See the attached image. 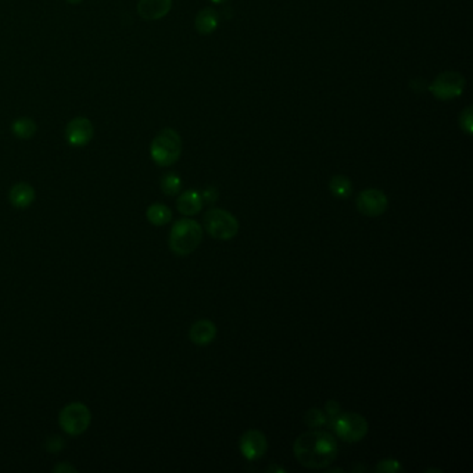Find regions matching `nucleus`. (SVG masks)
Instances as JSON below:
<instances>
[{
	"label": "nucleus",
	"instance_id": "412c9836",
	"mask_svg": "<svg viewBox=\"0 0 473 473\" xmlns=\"http://www.w3.org/2000/svg\"><path fill=\"white\" fill-rule=\"evenodd\" d=\"M375 471L379 473H397L402 472L404 468L397 459L387 458V459L379 461L378 465L375 467Z\"/></svg>",
	"mask_w": 473,
	"mask_h": 473
},
{
	"label": "nucleus",
	"instance_id": "b1692460",
	"mask_svg": "<svg viewBox=\"0 0 473 473\" xmlns=\"http://www.w3.org/2000/svg\"><path fill=\"white\" fill-rule=\"evenodd\" d=\"M325 411L329 418H334L337 414H340V404L336 400H329L325 402Z\"/></svg>",
	"mask_w": 473,
	"mask_h": 473
},
{
	"label": "nucleus",
	"instance_id": "393cba45",
	"mask_svg": "<svg viewBox=\"0 0 473 473\" xmlns=\"http://www.w3.org/2000/svg\"><path fill=\"white\" fill-rule=\"evenodd\" d=\"M53 471H54V472H59V473L76 472V469H75L74 467H71V465H69V464H66V462H63V464H60V465H57V467H54V469H53Z\"/></svg>",
	"mask_w": 473,
	"mask_h": 473
},
{
	"label": "nucleus",
	"instance_id": "aec40b11",
	"mask_svg": "<svg viewBox=\"0 0 473 473\" xmlns=\"http://www.w3.org/2000/svg\"><path fill=\"white\" fill-rule=\"evenodd\" d=\"M304 422H306L308 427L317 429V427H321V426H325L328 424V415L324 411L318 409V408H311L306 412Z\"/></svg>",
	"mask_w": 473,
	"mask_h": 473
},
{
	"label": "nucleus",
	"instance_id": "20e7f679",
	"mask_svg": "<svg viewBox=\"0 0 473 473\" xmlns=\"http://www.w3.org/2000/svg\"><path fill=\"white\" fill-rule=\"evenodd\" d=\"M331 419L329 424L333 427V432L346 443H358L368 434V421L361 414L343 412Z\"/></svg>",
	"mask_w": 473,
	"mask_h": 473
},
{
	"label": "nucleus",
	"instance_id": "423d86ee",
	"mask_svg": "<svg viewBox=\"0 0 473 473\" xmlns=\"http://www.w3.org/2000/svg\"><path fill=\"white\" fill-rule=\"evenodd\" d=\"M92 424V412L84 402L67 404L59 415V425L69 436L84 434Z\"/></svg>",
	"mask_w": 473,
	"mask_h": 473
},
{
	"label": "nucleus",
	"instance_id": "cd10ccee",
	"mask_svg": "<svg viewBox=\"0 0 473 473\" xmlns=\"http://www.w3.org/2000/svg\"><path fill=\"white\" fill-rule=\"evenodd\" d=\"M210 1H213L215 4H221V3H225V1H228V0H210Z\"/></svg>",
	"mask_w": 473,
	"mask_h": 473
},
{
	"label": "nucleus",
	"instance_id": "9b49d317",
	"mask_svg": "<svg viewBox=\"0 0 473 473\" xmlns=\"http://www.w3.org/2000/svg\"><path fill=\"white\" fill-rule=\"evenodd\" d=\"M216 337V327L210 319H199L189 329L190 342L196 346H209Z\"/></svg>",
	"mask_w": 473,
	"mask_h": 473
},
{
	"label": "nucleus",
	"instance_id": "ddd939ff",
	"mask_svg": "<svg viewBox=\"0 0 473 473\" xmlns=\"http://www.w3.org/2000/svg\"><path fill=\"white\" fill-rule=\"evenodd\" d=\"M203 199L200 191L197 190H185L181 193V196L176 200V209L178 211L185 216H193L200 213L203 209Z\"/></svg>",
	"mask_w": 473,
	"mask_h": 473
},
{
	"label": "nucleus",
	"instance_id": "4468645a",
	"mask_svg": "<svg viewBox=\"0 0 473 473\" xmlns=\"http://www.w3.org/2000/svg\"><path fill=\"white\" fill-rule=\"evenodd\" d=\"M219 25V16L218 11L213 7L203 9L194 20V28L200 35H211Z\"/></svg>",
	"mask_w": 473,
	"mask_h": 473
},
{
	"label": "nucleus",
	"instance_id": "f3484780",
	"mask_svg": "<svg viewBox=\"0 0 473 473\" xmlns=\"http://www.w3.org/2000/svg\"><path fill=\"white\" fill-rule=\"evenodd\" d=\"M329 190L336 199L346 200L353 193V184L346 175H334L329 181Z\"/></svg>",
	"mask_w": 473,
	"mask_h": 473
},
{
	"label": "nucleus",
	"instance_id": "a878e982",
	"mask_svg": "<svg viewBox=\"0 0 473 473\" xmlns=\"http://www.w3.org/2000/svg\"><path fill=\"white\" fill-rule=\"evenodd\" d=\"M272 471H274V472H286L284 468H278V467H269V468L267 469V472H272Z\"/></svg>",
	"mask_w": 473,
	"mask_h": 473
},
{
	"label": "nucleus",
	"instance_id": "0eeeda50",
	"mask_svg": "<svg viewBox=\"0 0 473 473\" xmlns=\"http://www.w3.org/2000/svg\"><path fill=\"white\" fill-rule=\"evenodd\" d=\"M465 89V78L459 72L447 71L436 76L429 86L432 95L439 100L447 101L462 95Z\"/></svg>",
	"mask_w": 473,
	"mask_h": 473
},
{
	"label": "nucleus",
	"instance_id": "f8f14e48",
	"mask_svg": "<svg viewBox=\"0 0 473 473\" xmlns=\"http://www.w3.org/2000/svg\"><path fill=\"white\" fill-rule=\"evenodd\" d=\"M171 7L172 0H139L138 13L144 20L156 21L166 17Z\"/></svg>",
	"mask_w": 473,
	"mask_h": 473
},
{
	"label": "nucleus",
	"instance_id": "bb28decb",
	"mask_svg": "<svg viewBox=\"0 0 473 473\" xmlns=\"http://www.w3.org/2000/svg\"><path fill=\"white\" fill-rule=\"evenodd\" d=\"M69 3H71V4H79V3H82L84 0H67Z\"/></svg>",
	"mask_w": 473,
	"mask_h": 473
},
{
	"label": "nucleus",
	"instance_id": "a211bd4d",
	"mask_svg": "<svg viewBox=\"0 0 473 473\" xmlns=\"http://www.w3.org/2000/svg\"><path fill=\"white\" fill-rule=\"evenodd\" d=\"M13 134L20 139H29L36 132V124L31 119H19L13 122Z\"/></svg>",
	"mask_w": 473,
	"mask_h": 473
},
{
	"label": "nucleus",
	"instance_id": "6e6552de",
	"mask_svg": "<svg viewBox=\"0 0 473 473\" xmlns=\"http://www.w3.org/2000/svg\"><path fill=\"white\" fill-rule=\"evenodd\" d=\"M355 206L358 213L369 218H377L387 211L389 199L382 190L365 189L358 194Z\"/></svg>",
	"mask_w": 473,
	"mask_h": 473
},
{
	"label": "nucleus",
	"instance_id": "1a4fd4ad",
	"mask_svg": "<svg viewBox=\"0 0 473 473\" xmlns=\"http://www.w3.org/2000/svg\"><path fill=\"white\" fill-rule=\"evenodd\" d=\"M239 449L247 461L253 462V461H259L267 454L268 442L261 430L250 429L240 436Z\"/></svg>",
	"mask_w": 473,
	"mask_h": 473
},
{
	"label": "nucleus",
	"instance_id": "dca6fc26",
	"mask_svg": "<svg viewBox=\"0 0 473 473\" xmlns=\"http://www.w3.org/2000/svg\"><path fill=\"white\" fill-rule=\"evenodd\" d=\"M146 218L151 225L163 226L168 222H171L172 211L168 206L163 203H154V204L149 206V209L146 210Z\"/></svg>",
	"mask_w": 473,
	"mask_h": 473
},
{
	"label": "nucleus",
	"instance_id": "9d476101",
	"mask_svg": "<svg viewBox=\"0 0 473 473\" xmlns=\"http://www.w3.org/2000/svg\"><path fill=\"white\" fill-rule=\"evenodd\" d=\"M95 129L92 122L85 117L71 119L66 128L67 142L74 147H84L94 139Z\"/></svg>",
	"mask_w": 473,
	"mask_h": 473
},
{
	"label": "nucleus",
	"instance_id": "4be33fe9",
	"mask_svg": "<svg viewBox=\"0 0 473 473\" xmlns=\"http://www.w3.org/2000/svg\"><path fill=\"white\" fill-rule=\"evenodd\" d=\"M459 126L461 129L467 134V135H472L473 131V119H472V107H467L461 117H459Z\"/></svg>",
	"mask_w": 473,
	"mask_h": 473
},
{
	"label": "nucleus",
	"instance_id": "39448f33",
	"mask_svg": "<svg viewBox=\"0 0 473 473\" xmlns=\"http://www.w3.org/2000/svg\"><path fill=\"white\" fill-rule=\"evenodd\" d=\"M204 229L216 240H231L239 234L236 216L222 209H210L203 216Z\"/></svg>",
	"mask_w": 473,
	"mask_h": 473
},
{
	"label": "nucleus",
	"instance_id": "6ab92c4d",
	"mask_svg": "<svg viewBox=\"0 0 473 473\" xmlns=\"http://www.w3.org/2000/svg\"><path fill=\"white\" fill-rule=\"evenodd\" d=\"M160 188L166 196H176L182 189V179L175 172H166L160 181Z\"/></svg>",
	"mask_w": 473,
	"mask_h": 473
},
{
	"label": "nucleus",
	"instance_id": "2eb2a0df",
	"mask_svg": "<svg viewBox=\"0 0 473 473\" xmlns=\"http://www.w3.org/2000/svg\"><path fill=\"white\" fill-rule=\"evenodd\" d=\"M9 200L17 209H26L35 200V189L26 182H19L10 189Z\"/></svg>",
	"mask_w": 473,
	"mask_h": 473
},
{
	"label": "nucleus",
	"instance_id": "f03ea898",
	"mask_svg": "<svg viewBox=\"0 0 473 473\" xmlns=\"http://www.w3.org/2000/svg\"><path fill=\"white\" fill-rule=\"evenodd\" d=\"M203 240L201 225L191 218H181L171 228L168 244L174 254L185 257L200 246Z\"/></svg>",
	"mask_w": 473,
	"mask_h": 473
},
{
	"label": "nucleus",
	"instance_id": "5701e85b",
	"mask_svg": "<svg viewBox=\"0 0 473 473\" xmlns=\"http://www.w3.org/2000/svg\"><path fill=\"white\" fill-rule=\"evenodd\" d=\"M200 194H201L203 203H207V204H214L219 199V191L215 186H207Z\"/></svg>",
	"mask_w": 473,
	"mask_h": 473
},
{
	"label": "nucleus",
	"instance_id": "7ed1b4c3",
	"mask_svg": "<svg viewBox=\"0 0 473 473\" xmlns=\"http://www.w3.org/2000/svg\"><path fill=\"white\" fill-rule=\"evenodd\" d=\"M181 153L182 139L179 134L172 128L160 131L150 144V156L157 166H174L179 160Z\"/></svg>",
	"mask_w": 473,
	"mask_h": 473
},
{
	"label": "nucleus",
	"instance_id": "f257e3e1",
	"mask_svg": "<svg viewBox=\"0 0 473 473\" xmlns=\"http://www.w3.org/2000/svg\"><path fill=\"white\" fill-rule=\"evenodd\" d=\"M293 452L302 467L307 469H325L337 458L339 447L329 432L312 429L296 439Z\"/></svg>",
	"mask_w": 473,
	"mask_h": 473
}]
</instances>
